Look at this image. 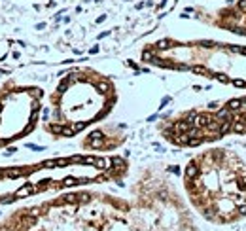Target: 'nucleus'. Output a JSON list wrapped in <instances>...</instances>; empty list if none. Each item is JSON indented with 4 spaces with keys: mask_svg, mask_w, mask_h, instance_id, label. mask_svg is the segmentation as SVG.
<instances>
[{
    "mask_svg": "<svg viewBox=\"0 0 246 231\" xmlns=\"http://www.w3.org/2000/svg\"><path fill=\"white\" fill-rule=\"evenodd\" d=\"M0 231H199V225L174 182L144 169L125 193L78 189L19 206L0 220Z\"/></svg>",
    "mask_w": 246,
    "mask_h": 231,
    "instance_id": "nucleus-1",
    "label": "nucleus"
},
{
    "mask_svg": "<svg viewBox=\"0 0 246 231\" xmlns=\"http://www.w3.org/2000/svg\"><path fill=\"white\" fill-rule=\"evenodd\" d=\"M180 0H0V23L30 21L34 29L70 32L154 27Z\"/></svg>",
    "mask_w": 246,
    "mask_h": 231,
    "instance_id": "nucleus-2",
    "label": "nucleus"
},
{
    "mask_svg": "<svg viewBox=\"0 0 246 231\" xmlns=\"http://www.w3.org/2000/svg\"><path fill=\"white\" fill-rule=\"evenodd\" d=\"M185 201L204 222L233 225L246 220V157L208 146L187 159L182 174Z\"/></svg>",
    "mask_w": 246,
    "mask_h": 231,
    "instance_id": "nucleus-3",
    "label": "nucleus"
},
{
    "mask_svg": "<svg viewBox=\"0 0 246 231\" xmlns=\"http://www.w3.org/2000/svg\"><path fill=\"white\" fill-rule=\"evenodd\" d=\"M118 102L112 78L91 66L64 72L49 95L44 131L53 138H72L106 119Z\"/></svg>",
    "mask_w": 246,
    "mask_h": 231,
    "instance_id": "nucleus-4",
    "label": "nucleus"
},
{
    "mask_svg": "<svg viewBox=\"0 0 246 231\" xmlns=\"http://www.w3.org/2000/svg\"><path fill=\"white\" fill-rule=\"evenodd\" d=\"M44 91L8 83L0 91V146L32 133L42 112Z\"/></svg>",
    "mask_w": 246,
    "mask_h": 231,
    "instance_id": "nucleus-5",
    "label": "nucleus"
},
{
    "mask_svg": "<svg viewBox=\"0 0 246 231\" xmlns=\"http://www.w3.org/2000/svg\"><path fill=\"white\" fill-rule=\"evenodd\" d=\"M212 6L201 11L199 19L208 27L223 30L237 38H246V0L208 2Z\"/></svg>",
    "mask_w": 246,
    "mask_h": 231,
    "instance_id": "nucleus-6",
    "label": "nucleus"
},
{
    "mask_svg": "<svg viewBox=\"0 0 246 231\" xmlns=\"http://www.w3.org/2000/svg\"><path fill=\"white\" fill-rule=\"evenodd\" d=\"M125 142V133L118 125H99L83 137L82 148L85 152H112Z\"/></svg>",
    "mask_w": 246,
    "mask_h": 231,
    "instance_id": "nucleus-7",
    "label": "nucleus"
}]
</instances>
